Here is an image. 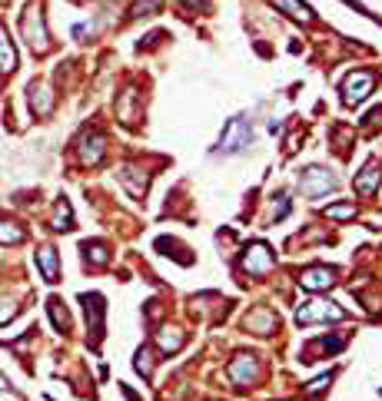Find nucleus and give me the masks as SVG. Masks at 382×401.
<instances>
[{
  "label": "nucleus",
  "mask_w": 382,
  "mask_h": 401,
  "mask_svg": "<svg viewBox=\"0 0 382 401\" xmlns=\"http://www.w3.org/2000/svg\"><path fill=\"white\" fill-rule=\"evenodd\" d=\"M376 90V73L369 70H356L343 80V103L346 106H359L362 100H369V93Z\"/></svg>",
  "instance_id": "obj_4"
},
{
  "label": "nucleus",
  "mask_w": 382,
  "mask_h": 401,
  "mask_svg": "<svg viewBox=\"0 0 382 401\" xmlns=\"http://www.w3.org/2000/svg\"><path fill=\"white\" fill-rule=\"evenodd\" d=\"M343 315L346 312L336 305V302L309 299V302H303V305L296 309V322H303V325H309V322H339Z\"/></svg>",
  "instance_id": "obj_3"
},
{
  "label": "nucleus",
  "mask_w": 382,
  "mask_h": 401,
  "mask_svg": "<svg viewBox=\"0 0 382 401\" xmlns=\"http://www.w3.org/2000/svg\"><path fill=\"white\" fill-rule=\"evenodd\" d=\"M103 156H107V139H103V133H87V136L80 139V160L87 166H100Z\"/></svg>",
  "instance_id": "obj_11"
},
{
  "label": "nucleus",
  "mask_w": 382,
  "mask_h": 401,
  "mask_svg": "<svg viewBox=\"0 0 382 401\" xmlns=\"http://www.w3.org/2000/svg\"><path fill=\"white\" fill-rule=\"evenodd\" d=\"M160 7H163V0H140V3H133L130 17H150V13H156Z\"/></svg>",
  "instance_id": "obj_26"
},
{
  "label": "nucleus",
  "mask_w": 382,
  "mask_h": 401,
  "mask_svg": "<svg viewBox=\"0 0 382 401\" xmlns=\"http://www.w3.org/2000/svg\"><path fill=\"white\" fill-rule=\"evenodd\" d=\"M90 30H93V27H87V24H76V27H74V37H87Z\"/></svg>",
  "instance_id": "obj_31"
},
{
  "label": "nucleus",
  "mask_w": 382,
  "mask_h": 401,
  "mask_svg": "<svg viewBox=\"0 0 382 401\" xmlns=\"http://www.w3.org/2000/svg\"><path fill=\"white\" fill-rule=\"evenodd\" d=\"M256 378H259V358L256 355H236L233 362H229V381L236 385V388H250Z\"/></svg>",
  "instance_id": "obj_7"
},
{
  "label": "nucleus",
  "mask_w": 382,
  "mask_h": 401,
  "mask_svg": "<svg viewBox=\"0 0 382 401\" xmlns=\"http://www.w3.org/2000/svg\"><path fill=\"white\" fill-rule=\"evenodd\" d=\"M17 312H20V305L13 299H0V325H7L11 318H17Z\"/></svg>",
  "instance_id": "obj_28"
},
{
  "label": "nucleus",
  "mask_w": 382,
  "mask_h": 401,
  "mask_svg": "<svg viewBox=\"0 0 382 401\" xmlns=\"http://www.w3.org/2000/svg\"><path fill=\"white\" fill-rule=\"evenodd\" d=\"M253 143V129H250V123L243 120V116H233L226 123V129H223V136H219V153H226V156H233V153H243L246 146Z\"/></svg>",
  "instance_id": "obj_2"
},
{
  "label": "nucleus",
  "mask_w": 382,
  "mask_h": 401,
  "mask_svg": "<svg viewBox=\"0 0 382 401\" xmlns=\"http://www.w3.org/2000/svg\"><path fill=\"white\" fill-rule=\"evenodd\" d=\"M20 30H24V40L30 43V50L34 53L50 50V34H47V24H43V10H40V3H30V7L24 10Z\"/></svg>",
  "instance_id": "obj_1"
},
{
  "label": "nucleus",
  "mask_w": 382,
  "mask_h": 401,
  "mask_svg": "<svg viewBox=\"0 0 382 401\" xmlns=\"http://www.w3.org/2000/svg\"><path fill=\"white\" fill-rule=\"evenodd\" d=\"M329 385H332V375H319L316 381H309V385H306V395H309V398H316V395H322Z\"/></svg>",
  "instance_id": "obj_29"
},
{
  "label": "nucleus",
  "mask_w": 382,
  "mask_h": 401,
  "mask_svg": "<svg viewBox=\"0 0 382 401\" xmlns=\"http://www.w3.org/2000/svg\"><path fill=\"white\" fill-rule=\"evenodd\" d=\"M53 229H57V232L74 229V213H70V202H67V199L57 202V213H53Z\"/></svg>",
  "instance_id": "obj_21"
},
{
  "label": "nucleus",
  "mask_w": 382,
  "mask_h": 401,
  "mask_svg": "<svg viewBox=\"0 0 382 401\" xmlns=\"http://www.w3.org/2000/svg\"><path fill=\"white\" fill-rule=\"evenodd\" d=\"M246 328L256 332V335H269V332H276V315L263 305V309H256V312L246 315Z\"/></svg>",
  "instance_id": "obj_14"
},
{
  "label": "nucleus",
  "mask_w": 382,
  "mask_h": 401,
  "mask_svg": "<svg viewBox=\"0 0 382 401\" xmlns=\"http://www.w3.org/2000/svg\"><path fill=\"white\" fill-rule=\"evenodd\" d=\"M379 179H382V169L376 163H366V169L362 173H356V179H353V186H356L359 196H372L376 189H379Z\"/></svg>",
  "instance_id": "obj_13"
},
{
  "label": "nucleus",
  "mask_w": 382,
  "mask_h": 401,
  "mask_svg": "<svg viewBox=\"0 0 382 401\" xmlns=\"http://www.w3.org/2000/svg\"><path fill=\"white\" fill-rule=\"evenodd\" d=\"M120 179H123V186H127L133 196H143V192H146V176H143V179L133 176V166H127V169L120 173Z\"/></svg>",
  "instance_id": "obj_24"
},
{
  "label": "nucleus",
  "mask_w": 382,
  "mask_h": 401,
  "mask_svg": "<svg viewBox=\"0 0 382 401\" xmlns=\"http://www.w3.org/2000/svg\"><path fill=\"white\" fill-rule=\"evenodd\" d=\"M80 252H83V265H90V269H103V265L110 262V249H107V242H83Z\"/></svg>",
  "instance_id": "obj_17"
},
{
  "label": "nucleus",
  "mask_w": 382,
  "mask_h": 401,
  "mask_svg": "<svg viewBox=\"0 0 382 401\" xmlns=\"http://www.w3.org/2000/svg\"><path fill=\"white\" fill-rule=\"evenodd\" d=\"M30 110L37 116H47L53 110V97L43 83H34V87H30Z\"/></svg>",
  "instance_id": "obj_18"
},
{
  "label": "nucleus",
  "mask_w": 382,
  "mask_h": 401,
  "mask_svg": "<svg viewBox=\"0 0 382 401\" xmlns=\"http://www.w3.org/2000/svg\"><path fill=\"white\" fill-rule=\"evenodd\" d=\"M336 282V272H332L329 265H309L299 272V286L309 288V292H322V288H332Z\"/></svg>",
  "instance_id": "obj_8"
},
{
  "label": "nucleus",
  "mask_w": 382,
  "mask_h": 401,
  "mask_svg": "<svg viewBox=\"0 0 382 401\" xmlns=\"http://www.w3.org/2000/svg\"><path fill=\"white\" fill-rule=\"evenodd\" d=\"M80 302H83V312H87V325L90 332H93V339H100L103 335V295H97V292H87V295H80Z\"/></svg>",
  "instance_id": "obj_9"
},
{
  "label": "nucleus",
  "mask_w": 382,
  "mask_h": 401,
  "mask_svg": "<svg viewBox=\"0 0 382 401\" xmlns=\"http://www.w3.org/2000/svg\"><path fill=\"white\" fill-rule=\"evenodd\" d=\"M269 3H276V7H280L286 17H293V20H303V24H313V20H316L313 7L303 3V0H269Z\"/></svg>",
  "instance_id": "obj_15"
},
{
  "label": "nucleus",
  "mask_w": 382,
  "mask_h": 401,
  "mask_svg": "<svg viewBox=\"0 0 382 401\" xmlns=\"http://www.w3.org/2000/svg\"><path fill=\"white\" fill-rule=\"evenodd\" d=\"M7 388H11V381H7V378L0 375V391H7Z\"/></svg>",
  "instance_id": "obj_32"
},
{
  "label": "nucleus",
  "mask_w": 382,
  "mask_h": 401,
  "mask_svg": "<svg viewBox=\"0 0 382 401\" xmlns=\"http://www.w3.org/2000/svg\"><path fill=\"white\" fill-rule=\"evenodd\" d=\"M133 365H137V372H140L143 378H150L153 375V355H150V349L137 351V362H133Z\"/></svg>",
  "instance_id": "obj_27"
},
{
  "label": "nucleus",
  "mask_w": 382,
  "mask_h": 401,
  "mask_svg": "<svg viewBox=\"0 0 382 401\" xmlns=\"http://www.w3.org/2000/svg\"><path fill=\"white\" fill-rule=\"evenodd\" d=\"M17 70V50H13L11 43V34H7V27L0 24V76H7Z\"/></svg>",
  "instance_id": "obj_16"
},
{
  "label": "nucleus",
  "mask_w": 382,
  "mask_h": 401,
  "mask_svg": "<svg viewBox=\"0 0 382 401\" xmlns=\"http://www.w3.org/2000/svg\"><path fill=\"white\" fill-rule=\"evenodd\" d=\"M273 265H276V255L269 249L266 242H253L250 249L243 252V272L246 276H269L273 272Z\"/></svg>",
  "instance_id": "obj_6"
},
{
  "label": "nucleus",
  "mask_w": 382,
  "mask_h": 401,
  "mask_svg": "<svg viewBox=\"0 0 382 401\" xmlns=\"http://www.w3.org/2000/svg\"><path fill=\"white\" fill-rule=\"evenodd\" d=\"M116 110H120V120H123V123H137V90H127L123 100L116 103Z\"/></svg>",
  "instance_id": "obj_20"
},
{
  "label": "nucleus",
  "mask_w": 382,
  "mask_h": 401,
  "mask_svg": "<svg viewBox=\"0 0 382 401\" xmlns=\"http://www.w3.org/2000/svg\"><path fill=\"white\" fill-rule=\"evenodd\" d=\"M280 202H273V219H282V216L289 213V196L282 192V196H276Z\"/></svg>",
  "instance_id": "obj_30"
},
{
  "label": "nucleus",
  "mask_w": 382,
  "mask_h": 401,
  "mask_svg": "<svg viewBox=\"0 0 382 401\" xmlns=\"http://www.w3.org/2000/svg\"><path fill=\"white\" fill-rule=\"evenodd\" d=\"M322 216H326V219H336V223H349V219H356V202H336V206H326Z\"/></svg>",
  "instance_id": "obj_19"
},
{
  "label": "nucleus",
  "mask_w": 382,
  "mask_h": 401,
  "mask_svg": "<svg viewBox=\"0 0 382 401\" xmlns=\"http://www.w3.org/2000/svg\"><path fill=\"white\" fill-rule=\"evenodd\" d=\"M24 239H27V232L17 226V223L0 219V242H13V246H17V242H24Z\"/></svg>",
  "instance_id": "obj_25"
},
{
  "label": "nucleus",
  "mask_w": 382,
  "mask_h": 401,
  "mask_svg": "<svg viewBox=\"0 0 382 401\" xmlns=\"http://www.w3.org/2000/svg\"><path fill=\"white\" fill-rule=\"evenodd\" d=\"M183 345H186V332L183 328H160L156 332V349L163 355H177Z\"/></svg>",
  "instance_id": "obj_12"
},
{
  "label": "nucleus",
  "mask_w": 382,
  "mask_h": 401,
  "mask_svg": "<svg viewBox=\"0 0 382 401\" xmlns=\"http://www.w3.org/2000/svg\"><path fill=\"white\" fill-rule=\"evenodd\" d=\"M339 349H343V339H319L306 349V355H309V358H316L319 351H322V355H336Z\"/></svg>",
  "instance_id": "obj_23"
},
{
  "label": "nucleus",
  "mask_w": 382,
  "mask_h": 401,
  "mask_svg": "<svg viewBox=\"0 0 382 401\" xmlns=\"http://www.w3.org/2000/svg\"><path fill=\"white\" fill-rule=\"evenodd\" d=\"M379 398H382V388H379Z\"/></svg>",
  "instance_id": "obj_33"
},
{
  "label": "nucleus",
  "mask_w": 382,
  "mask_h": 401,
  "mask_svg": "<svg viewBox=\"0 0 382 401\" xmlns=\"http://www.w3.org/2000/svg\"><path fill=\"white\" fill-rule=\"evenodd\" d=\"M34 262H37L40 276H43V282H60V259H57V249L53 246H40L37 255H34Z\"/></svg>",
  "instance_id": "obj_10"
},
{
  "label": "nucleus",
  "mask_w": 382,
  "mask_h": 401,
  "mask_svg": "<svg viewBox=\"0 0 382 401\" xmlns=\"http://www.w3.org/2000/svg\"><path fill=\"white\" fill-rule=\"evenodd\" d=\"M47 309H50V318H53V325H57V332H70V315H67L64 302L50 299V302H47Z\"/></svg>",
  "instance_id": "obj_22"
},
{
  "label": "nucleus",
  "mask_w": 382,
  "mask_h": 401,
  "mask_svg": "<svg viewBox=\"0 0 382 401\" xmlns=\"http://www.w3.org/2000/svg\"><path fill=\"white\" fill-rule=\"evenodd\" d=\"M336 186H339V179H336L329 169H322V166H309V169H303V176H299V189H303L306 196H313V199L332 192Z\"/></svg>",
  "instance_id": "obj_5"
}]
</instances>
